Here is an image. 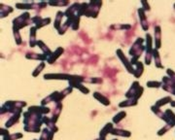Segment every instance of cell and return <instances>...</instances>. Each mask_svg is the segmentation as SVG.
<instances>
[{
    "instance_id": "6da1fadb",
    "label": "cell",
    "mask_w": 175,
    "mask_h": 140,
    "mask_svg": "<svg viewBox=\"0 0 175 140\" xmlns=\"http://www.w3.org/2000/svg\"><path fill=\"white\" fill-rule=\"evenodd\" d=\"M143 39L142 38H138L135 43L133 44V46L131 47V49L129 50V54H131L133 59H131V62H135L136 59L140 57L141 53L143 52L144 47H143Z\"/></svg>"
},
{
    "instance_id": "7a4b0ae2",
    "label": "cell",
    "mask_w": 175,
    "mask_h": 140,
    "mask_svg": "<svg viewBox=\"0 0 175 140\" xmlns=\"http://www.w3.org/2000/svg\"><path fill=\"white\" fill-rule=\"evenodd\" d=\"M143 92V89L139 87V84L137 82H134L133 85L131 89V91H128L127 93V97H131V99H135L137 100L138 97H140L141 93Z\"/></svg>"
},
{
    "instance_id": "3957f363",
    "label": "cell",
    "mask_w": 175,
    "mask_h": 140,
    "mask_svg": "<svg viewBox=\"0 0 175 140\" xmlns=\"http://www.w3.org/2000/svg\"><path fill=\"white\" fill-rule=\"evenodd\" d=\"M32 21L35 22L36 28H39V27H41V26H43V25H46L47 24H49L51 20H50L49 18L43 20L42 18H40V17H35V18L32 19Z\"/></svg>"
},
{
    "instance_id": "277c9868",
    "label": "cell",
    "mask_w": 175,
    "mask_h": 140,
    "mask_svg": "<svg viewBox=\"0 0 175 140\" xmlns=\"http://www.w3.org/2000/svg\"><path fill=\"white\" fill-rule=\"evenodd\" d=\"M138 14L140 16V20H141V25H142L143 29L144 30H148V22H147V20H146V16L144 15V11L142 9H140L138 11Z\"/></svg>"
},
{
    "instance_id": "5b68a950",
    "label": "cell",
    "mask_w": 175,
    "mask_h": 140,
    "mask_svg": "<svg viewBox=\"0 0 175 140\" xmlns=\"http://www.w3.org/2000/svg\"><path fill=\"white\" fill-rule=\"evenodd\" d=\"M155 38H156V49H159L161 46V27L160 26H156Z\"/></svg>"
},
{
    "instance_id": "8992f818",
    "label": "cell",
    "mask_w": 175,
    "mask_h": 140,
    "mask_svg": "<svg viewBox=\"0 0 175 140\" xmlns=\"http://www.w3.org/2000/svg\"><path fill=\"white\" fill-rule=\"evenodd\" d=\"M35 31H36V26L31 27L30 28V47H34L37 44L35 40Z\"/></svg>"
},
{
    "instance_id": "52a82bcc",
    "label": "cell",
    "mask_w": 175,
    "mask_h": 140,
    "mask_svg": "<svg viewBox=\"0 0 175 140\" xmlns=\"http://www.w3.org/2000/svg\"><path fill=\"white\" fill-rule=\"evenodd\" d=\"M153 55H154L153 57L156 59V65H157V67H161V68H162V65L161 64V60H160V57H159V53H158L157 49L153 50Z\"/></svg>"
},
{
    "instance_id": "ba28073f",
    "label": "cell",
    "mask_w": 175,
    "mask_h": 140,
    "mask_svg": "<svg viewBox=\"0 0 175 140\" xmlns=\"http://www.w3.org/2000/svg\"><path fill=\"white\" fill-rule=\"evenodd\" d=\"M61 19H63V13L61 12H59L58 14H56V18H55V27L56 29H59V22L60 24V21Z\"/></svg>"
},
{
    "instance_id": "9c48e42d",
    "label": "cell",
    "mask_w": 175,
    "mask_h": 140,
    "mask_svg": "<svg viewBox=\"0 0 175 140\" xmlns=\"http://www.w3.org/2000/svg\"><path fill=\"white\" fill-rule=\"evenodd\" d=\"M170 100H171L170 97H165V98L162 99V100H159V101H158V103L156 104V107H160V106H162V105H165V104L167 103L168 101H170Z\"/></svg>"
},
{
    "instance_id": "30bf717a",
    "label": "cell",
    "mask_w": 175,
    "mask_h": 140,
    "mask_svg": "<svg viewBox=\"0 0 175 140\" xmlns=\"http://www.w3.org/2000/svg\"><path fill=\"white\" fill-rule=\"evenodd\" d=\"M147 85L151 88H153V86H154V88H159L162 86V84L160 82H148Z\"/></svg>"
},
{
    "instance_id": "8fae6325",
    "label": "cell",
    "mask_w": 175,
    "mask_h": 140,
    "mask_svg": "<svg viewBox=\"0 0 175 140\" xmlns=\"http://www.w3.org/2000/svg\"><path fill=\"white\" fill-rule=\"evenodd\" d=\"M125 116H126V113H125V112H121V113H119V115H118V116L116 117V118L114 119L115 123H118L121 119H123V117H125Z\"/></svg>"
},
{
    "instance_id": "7c38bea8",
    "label": "cell",
    "mask_w": 175,
    "mask_h": 140,
    "mask_svg": "<svg viewBox=\"0 0 175 140\" xmlns=\"http://www.w3.org/2000/svg\"><path fill=\"white\" fill-rule=\"evenodd\" d=\"M51 5H60V6H64V5L68 4V1H63V2H50Z\"/></svg>"
}]
</instances>
